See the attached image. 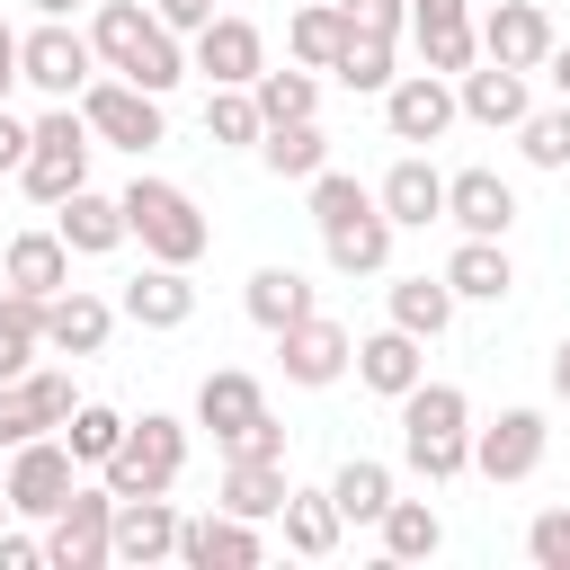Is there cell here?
<instances>
[{
	"label": "cell",
	"instance_id": "f35d334b",
	"mask_svg": "<svg viewBox=\"0 0 570 570\" xmlns=\"http://www.w3.org/2000/svg\"><path fill=\"white\" fill-rule=\"evenodd\" d=\"M347 89H392L401 71H392V36H365V27H347V45H338V62H330Z\"/></svg>",
	"mask_w": 570,
	"mask_h": 570
},
{
	"label": "cell",
	"instance_id": "e0dca14e",
	"mask_svg": "<svg viewBox=\"0 0 570 570\" xmlns=\"http://www.w3.org/2000/svg\"><path fill=\"white\" fill-rule=\"evenodd\" d=\"M107 303L98 294H80V285H62L53 303H45V347H62V356H98L107 347Z\"/></svg>",
	"mask_w": 570,
	"mask_h": 570
},
{
	"label": "cell",
	"instance_id": "9c48e42d",
	"mask_svg": "<svg viewBox=\"0 0 570 570\" xmlns=\"http://www.w3.org/2000/svg\"><path fill=\"white\" fill-rule=\"evenodd\" d=\"M71 445H53V436H27L18 445V463H9V508H27V517H53L80 481H71Z\"/></svg>",
	"mask_w": 570,
	"mask_h": 570
},
{
	"label": "cell",
	"instance_id": "277c9868",
	"mask_svg": "<svg viewBox=\"0 0 570 570\" xmlns=\"http://www.w3.org/2000/svg\"><path fill=\"white\" fill-rule=\"evenodd\" d=\"M178 463H187V428L178 419H125V445L107 454V490L116 499H151V490L178 481Z\"/></svg>",
	"mask_w": 570,
	"mask_h": 570
},
{
	"label": "cell",
	"instance_id": "484cf974",
	"mask_svg": "<svg viewBox=\"0 0 570 570\" xmlns=\"http://www.w3.org/2000/svg\"><path fill=\"white\" fill-rule=\"evenodd\" d=\"M160 552H178V517L160 508V490L116 499V561H160Z\"/></svg>",
	"mask_w": 570,
	"mask_h": 570
},
{
	"label": "cell",
	"instance_id": "ab89813d",
	"mask_svg": "<svg viewBox=\"0 0 570 570\" xmlns=\"http://www.w3.org/2000/svg\"><path fill=\"white\" fill-rule=\"evenodd\" d=\"M383 543H392V561H428V552L445 543V525H436V508L392 499V508H383Z\"/></svg>",
	"mask_w": 570,
	"mask_h": 570
},
{
	"label": "cell",
	"instance_id": "f6af8a7d",
	"mask_svg": "<svg viewBox=\"0 0 570 570\" xmlns=\"http://www.w3.org/2000/svg\"><path fill=\"white\" fill-rule=\"evenodd\" d=\"M534 561L543 570H570V508H543L534 517Z\"/></svg>",
	"mask_w": 570,
	"mask_h": 570
},
{
	"label": "cell",
	"instance_id": "7a4b0ae2",
	"mask_svg": "<svg viewBox=\"0 0 570 570\" xmlns=\"http://www.w3.org/2000/svg\"><path fill=\"white\" fill-rule=\"evenodd\" d=\"M401 454L428 472V481H445V472H463L472 463V445H463V392L454 383H410L401 392Z\"/></svg>",
	"mask_w": 570,
	"mask_h": 570
},
{
	"label": "cell",
	"instance_id": "30bf717a",
	"mask_svg": "<svg viewBox=\"0 0 570 570\" xmlns=\"http://www.w3.org/2000/svg\"><path fill=\"white\" fill-rule=\"evenodd\" d=\"M89 53H98L89 36H71L62 18H45V27H36L27 45H18V80H36V89H53V98H71V89L89 80Z\"/></svg>",
	"mask_w": 570,
	"mask_h": 570
},
{
	"label": "cell",
	"instance_id": "d590c367",
	"mask_svg": "<svg viewBox=\"0 0 570 570\" xmlns=\"http://www.w3.org/2000/svg\"><path fill=\"white\" fill-rule=\"evenodd\" d=\"M338 525H347V517H338L330 490H285V543H294V552H330Z\"/></svg>",
	"mask_w": 570,
	"mask_h": 570
},
{
	"label": "cell",
	"instance_id": "681fc988",
	"mask_svg": "<svg viewBox=\"0 0 570 570\" xmlns=\"http://www.w3.org/2000/svg\"><path fill=\"white\" fill-rule=\"evenodd\" d=\"M45 561V543H27V534H0V570H36Z\"/></svg>",
	"mask_w": 570,
	"mask_h": 570
},
{
	"label": "cell",
	"instance_id": "836d02e7",
	"mask_svg": "<svg viewBox=\"0 0 570 570\" xmlns=\"http://www.w3.org/2000/svg\"><path fill=\"white\" fill-rule=\"evenodd\" d=\"M205 134H214V142H258V134H267V107L249 98V80H214V98H205Z\"/></svg>",
	"mask_w": 570,
	"mask_h": 570
},
{
	"label": "cell",
	"instance_id": "8d00e7d4",
	"mask_svg": "<svg viewBox=\"0 0 570 570\" xmlns=\"http://www.w3.org/2000/svg\"><path fill=\"white\" fill-rule=\"evenodd\" d=\"M285 45H294V62L330 71V62H338V45H347V9H338V0H312V9L294 18V36H285Z\"/></svg>",
	"mask_w": 570,
	"mask_h": 570
},
{
	"label": "cell",
	"instance_id": "ffe728a7",
	"mask_svg": "<svg viewBox=\"0 0 570 570\" xmlns=\"http://www.w3.org/2000/svg\"><path fill=\"white\" fill-rule=\"evenodd\" d=\"M125 312H134L142 330H178V321L196 312V285H187V267H169V258H160V267H142V276L125 285Z\"/></svg>",
	"mask_w": 570,
	"mask_h": 570
},
{
	"label": "cell",
	"instance_id": "4316f807",
	"mask_svg": "<svg viewBox=\"0 0 570 570\" xmlns=\"http://www.w3.org/2000/svg\"><path fill=\"white\" fill-rule=\"evenodd\" d=\"M445 285L454 294H481V303H499L508 285H517V267H508V249H499V232H472L454 258H445Z\"/></svg>",
	"mask_w": 570,
	"mask_h": 570
},
{
	"label": "cell",
	"instance_id": "44dd1931",
	"mask_svg": "<svg viewBox=\"0 0 570 570\" xmlns=\"http://www.w3.org/2000/svg\"><path fill=\"white\" fill-rule=\"evenodd\" d=\"M356 374H365L374 392H392V401H401V392L428 374V356H419V330H401V321H392V330H374V338L356 347Z\"/></svg>",
	"mask_w": 570,
	"mask_h": 570
},
{
	"label": "cell",
	"instance_id": "cb8c5ba5",
	"mask_svg": "<svg viewBox=\"0 0 570 570\" xmlns=\"http://www.w3.org/2000/svg\"><path fill=\"white\" fill-rule=\"evenodd\" d=\"M321 232H330V258H338L347 276L383 267V249H392V214H383V196H374V205H356V214H338V223H321Z\"/></svg>",
	"mask_w": 570,
	"mask_h": 570
},
{
	"label": "cell",
	"instance_id": "bcb514c9",
	"mask_svg": "<svg viewBox=\"0 0 570 570\" xmlns=\"http://www.w3.org/2000/svg\"><path fill=\"white\" fill-rule=\"evenodd\" d=\"M347 9V27H365V36H392L401 27V0H338Z\"/></svg>",
	"mask_w": 570,
	"mask_h": 570
},
{
	"label": "cell",
	"instance_id": "d6986e66",
	"mask_svg": "<svg viewBox=\"0 0 570 570\" xmlns=\"http://www.w3.org/2000/svg\"><path fill=\"white\" fill-rule=\"evenodd\" d=\"M445 214H454L463 232H508L517 187H508L499 169H463V178H445Z\"/></svg>",
	"mask_w": 570,
	"mask_h": 570
},
{
	"label": "cell",
	"instance_id": "4dcf8cb0",
	"mask_svg": "<svg viewBox=\"0 0 570 570\" xmlns=\"http://www.w3.org/2000/svg\"><path fill=\"white\" fill-rule=\"evenodd\" d=\"M303 312H312V285H303L294 267H258V276H249V321H258V330H294Z\"/></svg>",
	"mask_w": 570,
	"mask_h": 570
},
{
	"label": "cell",
	"instance_id": "8992f818",
	"mask_svg": "<svg viewBox=\"0 0 570 570\" xmlns=\"http://www.w3.org/2000/svg\"><path fill=\"white\" fill-rule=\"evenodd\" d=\"M45 561H62V570H98V561H116V490H71V499L53 508Z\"/></svg>",
	"mask_w": 570,
	"mask_h": 570
},
{
	"label": "cell",
	"instance_id": "60d3db41",
	"mask_svg": "<svg viewBox=\"0 0 570 570\" xmlns=\"http://www.w3.org/2000/svg\"><path fill=\"white\" fill-rule=\"evenodd\" d=\"M62 445H71V454H80V463H107V454H116V445H125V419H116V410H107V401H80V410H71V419H62Z\"/></svg>",
	"mask_w": 570,
	"mask_h": 570
},
{
	"label": "cell",
	"instance_id": "83f0119b",
	"mask_svg": "<svg viewBox=\"0 0 570 570\" xmlns=\"http://www.w3.org/2000/svg\"><path fill=\"white\" fill-rule=\"evenodd\" d=\"M196 419H205V428L232 445L249 419H267V401H258V383H249V374H232V365H223V374H205V392H196Z\"/></svg>",
	"mask_w": 570,
	"mask_h": 570
},
{
	"label": "cell",
	"instance_id": "ee69618b",
	"mask_svg": "<svg viewBox=\"0 0 570 570\" xmlns=\"http://www.w3.org/2000/svg\"><path fill=\"white\" fill-rule=\"evenodd\" d=\"M356 205H374V196H365L347 169H312V214H321V223H338V214H356Z\"/></svg>",
	"mask_w": 570,
	"mask_h": 570
},
{
	"label": "cell",
	"instance_id": "f546056e",
	"mask_svg": "<svg viewBox=\"0 0 570 570\" xmlns=\"http://www.w3.org/2000/svg\"><path fill=\"white\" fill-rule=\"evenodd\" d=\"M463 107L481 125H525V71L490 62V71H463Z\"/></svg>",
	"mask_w": 570,
	"mask_h": 570
},
{
	"label": "cell",
	"instance_id": "c3c4849f",
	"mask_svg": "<svg viewBox=\"0 0 570 570\" xmlns=\"http://www.w3.org/2000/svg\"><path fill=\"white\" fill-rule=\"evenodd\" d=\"M276 445H285V428H276V419H249V428L232 436V454H276Z\"/></svg>",
	"mask_w": 570,
	"mask_h": 570
},
{
	"label": "cell",
	"instance_id": "816d5d0a",
	"mask_svg": "<svg viewBox=\"0 0 570 570\" xmlns=\"http://www.w3.org/2000/svg\"><path fill=\"white\" fill-rule=\"evenodd\" d=\"M18 45H27V36L0 18V98H9V80H18Z\"/></svg>",
	"mask_w": 570,
	"mask_h": 570
},
{
	"label": "cell",
	"instance_id": "e575fe53",
	"mask_svg": "<svg viewBox=\"0 0 570 570\" xmlns=\"http://www.w3.org/2000/svg\"><path fill=\"white\" fill-rule=\"evenodd\" d=\"M392 321L419 330V338H436V330L454 321V285H445V276H401V285H392Z\"/></svg>",
	"mask_w": 570,
	"mask_h": 570
},
{
	"label": "cell",
	"instance_id": "ac0fdd59",
	"mask_svg": "<svg viewBox=\"0 0 570 570\" xmlns=\"http://www.w3.org/2000/svg\"><path fill=\"white\" fill-rule=\"evenodd\" d=\"M276 338H285V374H294V383H338V365H347V330H338V321L303 312V321L276 330Z\"/></svg>",
	"mask_w": 570,
	"mask_h": 570
},
{
	"label": "cell",
	"instance_id": "f907efd6",
	"mask_svg": "<svg viewBox=\"0 0 570 570\" xmlns=\"http://www.w3.org/2000/svg\"><path fill=\"white\" fill-rule=\"evenodd\" d=\"M160 18H169V27H205V18H214V0H160Z\"/></svg>",
	"mask_w": 570,
	"mask_h": 570
},
{
	"label": "cell",
	"instance_id": "52a82bcc",
	"mask_svg": "<svg viewBox=\"0 0 570 570\" xmlns=\"http://www.w3.org/2000/svg\"><path fill=\"white\" fill-rule=\"evenodd\" d=\"M80 116H89V134L98 142H125V151H142V142H160V89H142V80H98V89H80Z\"/></svg>",
	"mask_w": 570,
	"mask_h": 570
},
{
	"label": "cell",
	"instance_id": "6da1fadb",
	"mask_svg": "<svg viewBox=\"0 0 570 570\" xmlns=\"http://www.w3.org/2000/svg\"><path fill=\"white\" fill-rule=\"evenodd\" d=\"M89 45H98L107 71H125V80H142V89H169V80L187 71L178 45H169V18H160V9H134V0H107L98 27H89Z\"/></svg>",
	"mask_w": 570,
	"mask_h": 570
},
{
	"label": "cell",
	"instance_id": "5b68a950",
	"mask_svg": "<svg viewBox=\"0 0 570 570\" xmlns=\"http://www.w3.org/2000/svg\"><path fill=\"white\" fill-rule=\"evenodd\" d=\"M18 178H27L36 205H62L71 187H89V116H71V107L36 116V151H27Z\"/></svg>",
	"mask_w": 570,
	"mask_h": 570
},
{
	"label": "cell",
	"instance_id": "7bdbcfd3",
	"mask_svg": "<svg viewBox=\"0 0 570 570\" xmlns=\"http://www.w3.org/2000/svg\"><path fill=\"white\" fill-rule=\"evenodd\" d=\"M525 160H534V169H570V107L525 116Z\"/></svg>",
	"mask_w": 570,
	"mask_h": 570
},
{
	"label": "cell",
	"instance_id": "4fadbf2b",
	"mask_svg": "<svg viewBox=\"0 0 570 570\" xmlns=\"http://www.w3.org/2000/svg\"><path fill=\"white\" fill-rule=\"evenodd\" d=\"M178 561L187 570H249L258 561V534H249V517H196V525H178Z\"/></svg>",
	"mask_w": 570,
	"mask_h": 570
},
{
	"label": "cell",
	"instance_id": "d4e9b609",
	"mask_svg": "<svg viewBox=\"0 0 570 570\" xmlns=\"http://www.w3.org/2000/svg\"><path fill=\"white\" fill-rule=\"evenodd\" d=\"M223 508H232V517H285V463H276V454H232Z\"/></svg>",
	"mask_w": 570,
	"mask_h": 570
},
{
	"label": "cell",
	"instance_id": "1f68e13d",
	"mask_svg": "<svg viewBox=\"0 0 570 570\" xmlns=\"http://www.w3.org/2000/svg\"><path fill=\"white\" fill-rule=\"evenodd\" d=\"M330 499H338V517H347V525H374V517L392 508V472L356 454V463H338V472H330Z\"/></svg>",
	"mask_w": 570,
	"mask_h": 570
},
{
	"label": "cell",
	"instance_id": "db71d44e",
	"mask_svg": "<svg viewBox=\"0 0 570 570\" xmlns=\"http://www.w3.org/2000/svg\"><path fill=\"white\" fill-rule=\"evenodd\" d=\"M552 80H561V98H570V45H552Z\"/></svg>",
	"mask_w": 570,
	"mask_h": 570
},
{
	"label": "cell",
	"instance_id": "7dc6e473",
	"mask_svg": "<svg viewBox=\"0 0 570 570\" xmlns=\"http://www.w3.org/2000/svg\"><path fill=\"white\" fill-rule=\"evenodd\" d=\"M27 151H36V125H18V116L0 107V169H27Z\"/></svg>",
	"mask_w": 570,
	"mask_h": 570
},
{
	"label": "cell",
	"instance_id": "9f6ffc18",
	"mask_svg": "<svg viewBox=\"0 0 570 570\" xmlns=\"http://www.w3.org/2000/svg\"><path fill=\"white\" fill-rule=\"evenodd\" d=\"M0 508H9V490H0Z\"/></svg>",
	"mask_w": 570,
	"mask_h": 570
},
{
	"label": "cell",
	"instance_id": "7402d4cb",
	"mask_svg": "<svg viewBox=\"0 0 570 570\" xmlns=\"http://www.w3.org/2000/svg\"><path fill=\"white\" fill-rule=\"evenodd\" d=\"M410 27H419L428 71H463V62H472V18H463V0H410Z\"/></svg>",
	"mask_w": 570,
	"mask_h": 570
},
{
	"label": "cell",
	"instance_id": "74e56055",
	"mask_svg": "<svg viewBox=\"0 0 570 570\" xmlns=\"http://www.w3.org/2000/svg\"><path fill=\"white\" fill-rule=\"evenodd\" d=\"M258 160H267L276 178H312V169H321V125H312V116L267 125V134H258Z\"/></svg>",
	"mask_w": 570,
	"mask_h": 570
},
{
	"label": "cell",
	"instance_id": "2e32d148",
	"mask_svg": "<svg viewBox=\"0 0 570 570\" xmlns=\"http://www.w3.org/2000/svg\"><path fill=\"white\" fill-rule=\"evenodd\" d=\"M0 267H9L18 294H45V303H53V294L71 285V240H62V232H18Z\"/></svg>",
	"mask_w": 570,
	"mask_h": 570
},
{
	"label": "cell",
	"instance_id": "f1b7e54d",
	"mask_svg": "<svg viewBox=\"0 0 570 570\" xmlns=\"http://www.w3.org/2000/svg\"><path fill=\"white\" fill-rule=\"evenodd\" d=\"M383 214H392V223H436V214H445V178H436L428 160H392V178H383Z\"/></svg>",
	"mask_w": 570,
	"mask_h": 570
},
{
	"label": "cell",
	"instance_id": "3957f363",
	"mask_svg": "<svg viewBox=\"0 0 570 570\" xmlns=\"http://www.w3.org/2000/svg\"><path fill=\"white\" fill-rule=\"evenodd\" d=\"M125 232H134L151 258H169V267H187V258L205 249V214H196V196L169 187V178H134V187H125Z\"/></svg>",
	"mask_w": 570,
	"mask_h": 570
},
{
	"label": "cell",
	"instance_id": "11a10c76",
	"mask_svg": "<svg viewBox=\"0 0 570 570\" xmlns=\"http://www.w3.org/2000/svg\"><path fill=\"white\" fill-rule=\"evenodd\" d=\"M36 9H45V18H71V9H80V0H36Z\"/></svg>",
	"mask_w": 570,
	"mask_h": 570
},
{
	"label": "cell",
	"instance_id": "b9f144b4",
	"mask_svg": "<svg viewBox=\"0 0 570 570\" xmlns=\"http://www.w3.org/2000/svg\"><path fill=\"white\" fill-rule=\"evenodd\" d=\"M258 107H267V125H294L321 107V89H312V71H258Z\"/></svg>",
	"mask_w": 570,
	"mask_h": 570
},
{
	"label": "cell",
	"instance_id": "603a6c76",
	"mask_svg": "<svg viewBox=\"0 0 570 570\" xmlns=\"http://www.w3.org/2000/svg\"><path fill=\"white\" fill-rule=\"evenodd\" d=\"M53 232H62L71 249H116V240H125V196L71 187V196H62V214H53Z\"/></svg>",
	"mask_w": 570,
	"mask_h": 570
},
{
	"label": "cell",
	"instance_id": "d6a6232c",
	"mask_svg": "<svg viewBox=\"0 0 570 570\" xmlns=\"http://www.w3.org/2000/svg\"><path fill=\"white\" fill-rule=\"evenodd\" d=\"M36 338H45V294H0V383L9 374H27V356H36Z\"/></svg>",
	"mask_w": 570,
	"mask_h": 570
},
{
	"label": "cell",
	"instance_id": "f5cc1de1",
	"mask_svg": "<svg viewBox=\"0 0 570 570\" xmlns=\"http://www.w3.org/2000/svg\"><path fill=\"white\" fill-rule=\"evenodd\" d=\"M552 392H561V401H570V338H561V347H552Z\"/></svg>",
	"mask_w": 570,
	"mask_h": 570
},
{
	"label": "cell",
	"instance_id": "ba28073f",
	"mask_svg": "<svg viewBox=\"0 0 570 570\" xmlns=\"http://www.w3.org/2000/svg\"><path fill=\"white\" fill-rule=\"evenodd\" d=\"M80 401H71V374H9L0 383V445H27L45 428H62Z\"/></svg>",
	"mask_w": 570,
	"mask_h": 570
},
{
	"label": "cell",
	"instance_id": "5bb4252c",
	"mask_svg": "<svg viewBox=\"0 0 570 570\" xmlns=\"http://www.w3.org/2000/svg\"><path fill=\"white\" fill-rule=\"evenodd\" d=\"M383 116H392V134H401V142H436V134L454 125V98H445V80H436V71H410V80H392Z\"/></svg>",
	"mask_w": 570,
	"mask_h": 570
},
{
	"label": "cell",
	"instance_id": "7c38bea8",
	"mask_svg": "<svg viewBox=\"0 0 570 570\" xmlns=\"http://www.w3.org/2000/svg\"><path fill=\"white\" fill-rule=\"evenodd\" d=\"M472 463H481L490 481H525V472L543 463V419H534V410H499V419L472 436Z\"/></svg>",
	"mask_w": 570,
	"mask_h": 570
},
{
	"label": "cell",
	"instance_id": "9a60e30c",
	"mask_svg": "<svg viewBox=\"0 0 570 570\" xmlns=\"http://www.w3.org/2000/svg\"><path fill=\"white\" fill-rule=\"evenodd\" d=\"M196 62H205L214 80H258V71H267V45H258L249 18H205V27H196Z\"/></svg>",
	"mask_w": 570,
	"mask_h": 570
},
{
	"label": "cell",
	"instance_id": "8fae6325",
	"mask_svg": "<svg viewBox=\"0 0 570 570\" xmlns=\"http://www.w3.org/2000/svg\"><path fill=\"white\" fill-rule=\"evenodd\" d=\"M481 53L508 62V71H534V62H552V18H543L534 0H499V9L481 18Z\"/></svg>",
	"mask_w": 570,
	"mask_h": 570
}]
</instances>
